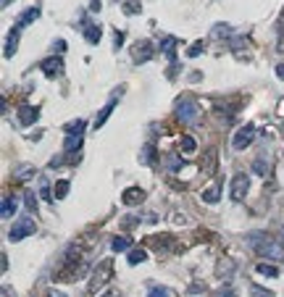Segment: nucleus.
I'll use <instances>...</instances> for the list:
<instances>
[{
    "label": "nucleus",
    "instance_id": "9d476101",
    "mask_svg": "<svg viewBox=\"0 0 284 297\" xmlns=\"http://www.w3.org/2000/svg\"><path fill=\"white\" fill-rule=\"evenodd\" d=\"M37 118H40V110L37 108H32V105H21L19 108V124L21 126H32Z\"/></svg>",
    "mask_w": 284,
    "mask_h": 297
},
{
    "label": "nucleus",
    "instance_id": "f3484780",
    "mask_svg": "<svg viewBox=\"0 0 284 297\" xmlns=\"http://www.w3.org/2000/svg\"><path fill=\"white\" fill-rule=\"evenodd\" d=\"M113 108H116V98H111V100H108V103H105V108L100 110V116L95 118V129H100V126L105 124V118H108V116L113 113Z\"/></svg>",
    "mask_w": 284,
    "mask_h": 297
},
{
    "label": "nucleus",
    "instance_id": "4be33fe9",
    "mask_svg": "<svg viewBox=\"0 0 284 297\" xmlns=\"http://www.w3.org/2000/svg\"><path fill=\"white\" fill-rule=\"evenodd\" d=\"M16 45H19V32H11L8 34V40H5V58H11V55L16 53Z\"/></svg>",
    "mask_w": 284,
    "mask_h": 297
},
{
    "label": "nucleus",
    "instance_id": "2f4dec72",
    "mask_svg": "<svg viewBox=\"0 0 284 297\" xmlns=\"http://www.w3.org/2000/svg\"><path fill=\"white\" fill-rule=\"evenodd\" d=\"M82 129H85V118H77L66 126V134H82Z\"/></svg>",
    "mask_w": 284,
    "mask_h": 297
},
{
    "label": "nucleus",
    "instance_id": "e433bc0d",
    "mask_svg": "<svg viewBox=\"0 0 284 297\" xmlns=\"http://www.w3.org/2000/svg\"><path fill=\"white\" fill-rule=\"evenodd\" d=\"M53 48H56V53H63V50H66V42H63V40H56V45H53Z\"/></svg>",
    "mask_w": 284,
    "mask_h": 297
},
{
    "label": "nucleus",
    "instance_id": "423d86ee",
    "mask_svg": "<svg viewBox=\"0 0 284 297\" xmlns=\"http://www.w3.org/2000/svg\"><path fill=\"white\" fill-rule=\"evenodd\" d=\"M255 140V126L253 124H245V126H240L234 132V137H232V147L234 150H245L247 145H250Z\"/></svg>",
    "mask_w": 284,
    "mask_h": 297
},
{
    "label": "nucleus",
    "instance_id": "9b49d317",
    "mask_svg": "<svg viewBox=\"0 0 284 297\" xmlns=\"http://www.w3.org/2000/svg\"><path fill=\"white\" fill-rule=\"evenodd\" d=\"M40 13H42V11H40V5H34V8H29V11H24V13L19 16V21H16V26H13V29H16V32H21V29H24V26H26V24L37 21V18H40Z\"/></svg>",
    "mask_w": 284,
    "mask_h": 297
},
{
    "label": "nucleus",
    "instance_id": "a211bd4d",
    "mask_svg": "<svg viewBox=\"0 0 284 297\" xmlns=\"http://www.w3.org/2000/svg\"><path fill=\"white\" fill-rule=\"evenodd\" d=\"M153 247L158 250V253H169V250L174 247L171 234H161V239H158V237H153Z\"/></svg>",
    "mask_w": 284,
    "mask_h": 297
},
{
    "label": "nucleus",
    "instance_id": "aec40b11",
    "mask_svg": "<svg viewBox=\"0 0 284 297\" xmlns=\"http://www.w3.org/2000/svg\"><path fill=\"white\" fill-rule=\"evenodd\" d=\"M126 261H129V266L145 263V261H148V253H145L142 247H134V250H129V258H126Z\"/></svg>",
    "mask_w": 284,
    "mask_h": 297
},
{
    "label": "nucleus",
    "instance_id": "f03ea898",
    "mask_svg": "<svg viewBox=\"0 0 284 297\" xmlns=\"http://www.w3.org/2000/svg\"><path fill=\"white\" fill-rule=\"evenodd\" d=\"M111 276H113V261L111 258H105V261H100L97 268L93 271V279H90V292H100V290H105L108 282H111Z\"/></svg>",
    "mask_w": 284,
    "mask_h": 297
},
{
    "label": "nucleus",
    "instance_id": "f704fd0d",
    "mask_svg": "<svg viewBox=\"0 0 284 297\" xmlns=\"http://www.w3.org/2000/svg\"><path fill=\"white\" fill-rule=\"evenodd\" d=\"M213 34H216V37H229V34H232V29H229V24H216Z\"/></svg>",
    "mask_w": 284,
    "mask_h": 297
},
{
    "label": "nucleus",
    "instance_id": "c756f323",
    "mask_svg": "<svg viewBox=\"0 0 284 297\" xmlns=\"http://www.w3.org/2000/svg\"><path fill=\"white\" fill-rule=\"evenodd\" d=\"M24 205L29 213H37V198H34V192H24Z\"/></svg>",
    "mask_w": 284,
    "mask_h": 297
},
{
    "label": "nucleus",
    "instance_id": "c9c22d12",
    "mask_svg": "<svg viewBox=\"0 0 284 297\" xmlns=\"http://www.w3.org/2000/svg\"><path fill=\"white\" fill-rule=\"evenodd\" d=\"M203 48H205V45H203V42H195V45H192V48L187 50V55H189V58H197V55H200V53H203Z\"/></svg>",
    "mask_w": 284,
    "mask_h": 297
},
{
    "label": "nucleus",
    "instance_id": "b1692460",
    "mask_svg": "<svg viewBox=\"0 0 284 297\" xmlns=\"http://www.w3.org/2000/svg\"><path fill=\"white\" fill-rule=\"evenodd\" d=\"M213 166H216V150H208L205 153V163H203V174L213 176Z\"/></svg>",
    "mask_w": 284,
    "mask_h": 297
},
{
    "label": "nucleus",
    "instance_id": "bb28decb",
    "mask_svg": "<svg viewBox=\"0 0 284 297\" xmlns=\"http://www.w3.org/2000/svg\"><path fill=\"white\" fill-rule=\"evenodd\" d=\"M174 45H177V37H163L161 42V50L169 55V58H174Z\"/></svg>",
    "mask_w": 284,
    "mask_h": 297
},
{
    "label": "nucleus",
    "instance_id": "39448f33",
    "mask_svg": "<svg viewBox=\"0 0 284 297\" xmlns=\"http://www.w3.org/2000/svg\"><path fill=\"white\" fill-rule=\"evenodd\" d=\"M197 116H200V110H197V105L192 103L189 98L177 100V118H179L182 124H195Z\"/></svg>",
    "mask_w": 284,
    "mask_h": 297
},
{
    "label": "nucleus",
    "instance_id": "f257e3e1",
    "mask_svg": "<svg viewBox=\"0 0 284 297\" xmlns=\"http://www.w3.org/2000/svg\"><path fill=\"white\" fill-rule=\"evenodd\" d=\"M247 245H250L261 258H271V261H282V258H284V250H282L277 242H274L271 237L261 234V231H253V234H247Z\"/></svg>",
    "mask_w": 284,
    "mask_h": 297
},
{
    "label": "nucleus",
    "instance_id": "5701e85b",
    "mask_svg": "<svg viewBox=\"0 0 284 297\" xmlns=\"http://www.w3.org/2000/svg\"><path fill=\"white\" fill-rule=\"evenodd\" d=\"M111 247L116 250V253H124V250L132 247V239H129V237H113V239H111Z\"/></svg>",
    "mask_w": 284,
    "mask_h": 297
},
{
    "label": "nucleus",
    "instance_id": "6e6552de",
    "mask_svg": "<svg viewBox=\"0 0 284 297\" xmlns=\"http://www.w3.org/2000/svg\"><path fill=\"white\" fill-rule=\"evenodd\" d=\"M132 58H134L137 63H148V61L153 58V45H150L148 40H137V42L132 45Z\"/></svg>",
    "mask_w": 284,
    "mask_h": 297
},
{
    "label": "nucleus",
    "instance_id": "4c0bfd02",
    "mask_svg": "<svg viewBox=\"0 0 284 297\" xmlns=\"http://www.w3.org/2000/svg\"><path fill=\"white\" fill-rule=\"evenodd\" d=\"M113 42H116V48H118V45H121V42H124V34H121V32H118V29H116V34H113Z\"/></svg>",
    "mask_w": 284,
    "mask_h": 297
},
{
    "label": "nucleus",
    "instance_id": "4468645a",
    "mask_svg": "<svg viewBox=\"0 0 284 297\" xmlns=\"http://www.w3.org/2000/svg\"><path fill=\"white\" fill-rule=\"evenodd\" d=\"M34 174H37V169H34L32 163H21V166H16V169H13V176H16V179H19V182H26V179H32Z\"/></svg>",
    "mask_w": 284,
    "mask_h": 297
},
{
    "label": "nucleus",
    "instance_id": "ea45409f",
    "mask_svg": "<svg viewBox=\"0 0 284 297\" xmlns=\"http://www.w3.org/2000/svg\"><path fill=\"white\" fill-rule=\"evenodd\" d=\"M50 297H66V295L63 292H50Z\"/></svg>",
    "mask_w": 284,
    "mask_h": 297
},
{
    "label": "nucleus",
    "instance_id": "1a4fd4ad",
    "mask_svg": "<svg viewBox=\"0 0 284 297\" xmlns=\"http://www.w3.org/2000/svg\"><path fill=\"white\" fill-rule=\"evenodd\" d=\"M40 69H42L45 77L56 79V77H61V74H63V61L61 58H48V61H42Z\"/></svg>",
    "mask_w": 284,
    "mask_h": 297
},
{
    "label": "nucleus",
    "instance_id": "a19ab883",
    "mask_svg": "<svg viewBox=\"0 0 284 297\" xmlns=\"http://www.w3.org/2000/svg\"><path fill=\"white\" fill-rule=\"evenodd\" d=\"M105 297H121V295H118V292H108Z\"/></svg>",
    "mask_w": 284,
    "mask_h": 297
},
{
    "label": "nucleus",
    "instance_id": "72a5a7b5",
    "mask_svg": "<svg viewBox=\"0 0 284 297\" xmlns=\"http://www.w3.org/2000/svg\"><path fill=\"white\" fill-rule=\"evenodd\" d=\"M140 163H145V166L153 163V145H145V150H142V155H140Z\"/></svg>",
    "mask_w": 284,
    "mask_h": 297
},
{
    "label": "nucleus",
    "instance_id": "393cba45",
    "mask_svg": "<svg viewBox=\"0 0 284 297\" xmlns=\"http://www.w3.org/2000/svg\"><path fill=\"white\" fill-rule=\"evenodd\" d=\"M69 187H71V184L66 179H61V182H56V187H53V195H56L58 200H63V198H66V192H69Z\"/></svg>",
    "mask_w": 284,
    "mask_h": 297
},
{
    "label": "nucleus",
    "instance_id": "cd10ccee",
    "mask_svg": "<svg viewBox=\"0 0 284 297\" xmlns=\"http://www.w3.org/2000/svg\"><path fill=\"white\" fill-rule=\"evenodd\" d=\"M148 297H177V295H174L169 287H150Z\"/></svg>",
    "mask_w": 284,
    "mask_h": 297
},
{
    "label": "nucleus",
    "instance_id": "20e7f679",
    "mask_svg": "<svg viewBox=\"0 0 284 297\" xmlns=\"http://www.w3.org/2000/svg\"><path fill=\"white\" fill-rule=\"evenodd\" d=\"M34 218H29V216H24V218H19V221H13V226H11V231H8V239L11 242H21V239H26V237H32L34 234Z\"/></svg>",
    "mask_w": 284,
    "mask_h": 297
},
{
    "label": "nucleus",
    "instance_id": "a878e982",
    "mask_svg": "<svg viewBox=\"0 0 284 297\" xmlns=\"http://www.w3.org/2000/svg\"><path fill=\"white\" fill-rule=\"evenodd\" d=\"M200 198H203V202H208V205H213V202H218V187H208Z\"/></svg>",
    "mask_w": 284,
    "mask_h": 297
},
{
    "label": "nucleus",
    "instance_id": "0eeeda50",
    "mask_svg": "<svg viewBox=\"0 0 284 297\" xmlns=\"http://www.w3.org/2000/svg\"><path fill=\"white\" fill-rule=\"evenodd\" d=\"M247 190H250V179H247V174H234V179H232V187H229V195H232V200L234 202H240Z\"/></svg>",
    "mask_w": 284,
    "mask_h": 297
},
{
    "label": "nucleus",
    "instance_id": "dca6fc26",
    "mask_svg": "<svg viewBox=\"0 0 284 297\" xmlns=\"http://www.w3.org/2000/svg\"><path fill=\"white\" fill-rule=\"evenodd\" d=\"M269 169H271V161H269V155H261V158H255V163H253V171L258 174V176H266L269 174Z\"/></svg>",
    "mask_w": 284,
    "mask_h": 297
},
{
    "label": "nucleus",
    "instance_id": "f8f14e48",
    "mask_svg": "<svg viewBox=\"0 0 284 297\" xmlns=\"http://www.w3.org/2000/svg\"><path fill=\"white\" fill-rule=\"evenodd\" d=\"M142 200H145V190H140V187H129V190H124V195H121L124 205H137V202H142Z\"/></svg>",
    "mask_w": 284,
    "mask_h": 297
},
{
    "label": "nucleus",
    "instance_id": "7c9ffc66",
    "mask_svg": "<svg viewBox=\"0 0 284 297\" xmlns=\"http://www.w3.org/2000/svg\"><path fill=\"white\" fill-rule=\"evenodd\" d=\"M40 198L42 200H53V195H50V184H48V179H45V176H40Z\"/></svg>",
    "mask_w": 284,
    "mask_h": 297
},
{
    "label": "nucleus",
    "instance_id": "79ce46f5",
    "mask_svg": "<svg viewBox=\"0 0 284 297\" xmlns=\"http://www.w3.org/2000/svg\"><path fill=\"white\" fill-rule=\"evenodd\" d=\"M13 3V0H3V8H8V5H11Z\"/></svg>",
    "mask_w": 284,
    "mask_h": 297
},
{
    "label": "nucleus",
    "instance_id": "412c9836",
    "mask_svg": "<svg viewBox=\"0 0 284 297\" xmlns=\"http://www.w3.org/2000/svg\"><path fill=\"white\" fill-rule=\"evenodd\" d=\"M255 271H258L261 276H269V279H277V276H279V268L271 266V263H258V266H255Z\"/></svg>",
    "mask_w": 284,
    "mask_h": 297
},
{
    "label": "nucleus",
    "instance_id": "2eb2a0df",
    "mask_svg": "<svg viewBox=\"0 0 284 297\" xmlns=\"http://www.w3.org/2000/svg\"><path fill=\"white\" fill-rule=\"evenodd\" d=\"M85 40H87L90 45H97L100 40H103V29H100L97 24H87V26H85Z\"/></svg>",
    "mask_w": 284,
    "mask_h": 297
},
{
    "label": "nucleus",
    "instance_id": "7ed1b4c3",
    "mask_svg": "<svg viewBox=\"0 0 284 297\" xmlns=\"http://www.w3.org/2000/svg\"><path fill=\"white\" fill-rule=\"evenodd\" d=\"M85 258H77V261H71V258H66V261H63V266L58 268L56 271V282H74L77 276H82L85 274Z\"/></svg>",
    "mask_w": 284,
    "mask_h": 297
},
{
    "label": "nucleus",
    "instance_id": "58836bf2",
    "mask_svg": "<svg viewBox=\"0 0 284 297\" xmlns=\"http://www.w3.org/2000/svg\"><path fill=\"white\" fill-rule=\"evenodd\" d=\"M277 77L284 82V63H279V66H277Z\"/></svg>",
    "mask_w": 284,
    "mask_h": 297
},
{
    "label": "nucleus",
    "instance_id": "ddd939ff",
    "mask_svg": "<svg viewBox=\"0 0 284 297\" xmlns=\"http://www.w3.org/2000/svg\"><path fill=\"white\" fill-rule=\"evenodd\" d=\"M16 208H19V200L13 195H5L3 198V205H0V218H13Z\"/></svg>",
    "mask_w": 284,
    "mask_h": 297
},
{
    "label": "nucleus",
    "instance_id": "6ab92c4d",
    "mask_svg": "<svg viewBox=\"0 0 284 297\" xmlns=\"http://www.w3.org/2000/svg\"><path fill=\"white\" fill-rule=\"evenodd\" d=\"M82 147V134H66V142H63V150L66 153H74Z\"/></svg>",
    "mask_w": 284,
    "mask_h": 297
},
{
    "label": "nucleus",
    "instance_id": "c85d7f7f",
    "mask_svg": "<svg viewBox=\"0 0 284 297\" xmlns=\"http://www.w3.org/2000/svg\"><path fill=\"white\" fill-rule=\"evenodd\" d=\"M179 145H182V150L185 153H195V147H197V142L192 140L189 134H182V140H179Z\"/></svg>",
    "mask_w": 284,
    "mask_h": 297
},
{
    "label": "nucleus",
    "instance_id": "473e14b6",
    "mask_svg": "<svg viewBox=\"0 0 284 297\" xmlns=\"http://www.w3.org/2000/svg\"><path fill=\"white\" fill-rule=\"evenodd\" d=\"M250 297H274L271 290H263L258 284H250Z\"/></svg>",
    "mask_w": 284,
    "mask_h": 297
}]
</instances>
